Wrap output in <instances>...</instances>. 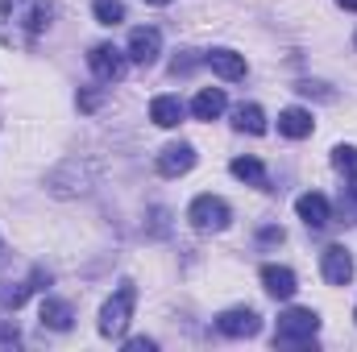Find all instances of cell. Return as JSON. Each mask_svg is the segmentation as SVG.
I'll use <instances>...</instances> for the list:
<instances>
[{
    "label": "cell",
    "mask_w": 357,
    "mask_h": 352,
    "mask_svg": "<svg viewBox=\"0 0 357 352\" xmlns=\"http://www.w3.org/2000/svg\"><path fill=\"white\" fill-rule=\"evenodd\" d=\"M54 17V0H0V46L33 50Z\"/></svg>",
    "instance_id": "6da1fadb"
},
{
    "label": "cell",
    "mask_w": 357,
    "mask_h": 352,
    "mask_svg": "<svg viewBox=\"0 0 357 352\" xmlns=\"http://www.w3.org/2000/svg\"><path fill=\"white\" fill-rule=\"evenodd\" d=\"M133 307H137V286L133 282H121L116 290H112V298L100 307V336H108V340H121L125 336V328H129V319H133Z\"/></svg>",
    "instance_id": "7a4b0ae2"
},
{
    "label": "cell",
    "mask_w": 357,
    "mask_h": 352,
    "mask_svg": "<svg viewBox=\"0 0 357 352\" xmlns=\"http://www.w3.org/2000/svg\"><path fill=\"white\" fill-rule=\"evenodd\" d=\"M320 332V315L312 307H291L278 315V328H274V344L282 349H307Z\"/></svg>",
    "instance_id": "3957f363"
},
{
    "label": "cell",
    "mask_w": 357,
    "mask_h": 352,
    "mask_svg": "<svg viewBox=\"0 0 357 352\" xmlns=\"http://www.w3.org/2000/svg\"><path fill=\"white\" fill-rule=\"evenodd\" d=\"M187 220H191L195 232H225L229 220H233V207L220 195H195L191 207H187Z\"/></svg>",
    "instance_id": "277c9868"
},
{
    "label": "cell",
    "mask_w": 357,
    "mask_h": 352,
    "mask_svg": "<svg viewBox=\"0 0 357 352\" xmlns=\"http://www.w3.org/2000/svg\"><path fill=\"white\" fill-rule=\"evenodd\" d=\"M88 67H91V75H96L100 83H121L125 71H129V54L116 50V46H108V42H100V46H91Z\"/></svg>",
    "instance_id": "5b68a950"
},
{
    "label": "cell",
    "mask_w": 357,
    "mask_h": 352,
    "mask_svg": "<svg viewBox=\"0 0 357 352\" xmlns=\"http://www.w3.org/2000/svg\"><path fill=\"white\" fill-rule=\"evenodd\" d=\"M216 332L229 336V340H250V336L262 332V319H258L254 307H229V311L216 315Z\"/></svg>",
    "instance_id": "8992f818"
},
{
    "label": "cell",
    "mask_w": 357,
    "mask_h": 352,
    "mask_svg": "<svg viewBox=\"0 0 357 352\" xmlns=\"http://www.w3.org/2000/svg\"><path fill=\"white\" fill-rule=\"evenodd\" d=\"M129 63H137V67H150V63H158V54H162V33L154 29V25H142V29H133L129 33Z\"/></svg>",
    "instance_id": "52a82bcc"
},
{
    "label": "cell",
    "mask_w": 357,
    "mask_h": 352,
    "mask_svg": "<svg viewBox=\"0 0 357 352\" xmlns=\"http://www.w3.org/2000/svg\"><path fill=\"white\" fill-rule=\"evenodd\" d=\"M320 273H324L328 286H349V278H354V257H349V249H345V245H328V249L320 253Z\"/></svg>",
    "instance_id": "ba28073f"
},
{
    "label": "cell",
    "mask_w": 357,
    "mask_h": 352,
    "mask_svg": "<svg viewBox=\"0 0 357 352\" xmlns=\"http://www.w3.org/2000/svg\"><path fill=\"white\" fill-rule=\"evenodd\" d=\"M295 211H299V220H303L307 228H328V224H333V203H328L320 191H303V195L295 199Z\"/></svg>",
    "instance_id": "9c48e42d"
},
{
    "label": "cell",
    "mask_w": 357,
    "mask_h": 352,
    "mask_svg": "<svg viewBox=\"0 0 357 352\" xmlns=\"http://www.w3.org/2000/svg\"><path fill=\"white\" fill-rule=\"evenodd\" d=\"M195 166V145L191 141H171L162 154H158V175L162 178H178Z\"/></svg>",
    "instance_id": "30bf717a"
},
{
    "label": "cell",
    "mask_w": 357,
    "mask_h": 352,
    "mask_svg": "<svg viewBox=\"0 0 357 352\" xmlns=\"http://www.w3.org/2000/svg\"><path fill=\"white\" fill-rule=\"evenodd\" d=\"M204 63H208L225 83H237V79H245V71H250V67H245V54L225 50V46H220V50H208V54H204Z\"/></svg>",
    "instance_id": "8fae6325"
},
{
    "label": "cell",
    "mask_w": 357,
    "mask_h": 352,
    "mask_svg": "<svg viewBox=\"0 0 357 352\" xmlns=\"http://www.w3.org/2000/svg\"><path fill=\"white\" fill-rule=\"evenodd\" d=\"M262 286H266L270 298H291L299 290V278L287 265H262Z\"/></svg>",
    "instance_id": "7c38bea8"
},
{
    "label": "cell",
    "mask_w": 357,
    "mask_h": 352,
    "mask_svg": "<svg viewBox=\"0 0 357 352\" xmlns=\"http://www.w3.org/2000/svg\"><path fill=\"white\" fill-rule=\"evenodd\" d=\"M312 129H316V120H312L307 108H282V112H278V133H282V137L303 141V137H312Z\"/></svg>",
    "instance_id": "4fadbf2b"
},
{
    "label": "cell",
    "mask_w": 357,
    "mask_h": 352,
    "mask_svg": "<svg viewBox=\"0 0 357 352\" xmlns=\"http://www.w3.org/2000/svg\"><path fill=\"white\" fill-rule=\"evenodd\" d=\"M38 319H42V328H50V332H71V323H75V307L63 303V298H42Z\"/></svg>",
    "instance_id": "5bb4252c"
},
{
    "label": "cell",
    "mask_w": 357,
    "mask_h": 352,
    "mask_svg": "<svg viewBox=\"0 0 357 352\" xmlns=\"http://www.w3.org/2000/svg\"><path fill=\"white\" fill-rule=\"evenodd\" d=\"M183 99L178 95H154L150 99V120L158 125V129H178L183 125Z\"/></svg>",
    "instance_id": "9a60e30c"
},
{
    "label": "cell",
    "mask_w": 357,
    "mask_h": 352,
    "mask_svg": "<svg viewBox=\"0 0 357 352\" xmlns=\"http://www.w3.org/2000/svg\"><path fill=\"white\" fill-rule=\"evenodd\" d=\"M225 108H229L225 88H204L195 99H191V116H195V120H216Z\"/></svg>",
    "instance_id": "2e32d148"
},
{
    "label": "cell",
    "mask_w": 357,
    "mask_h": 352,
    "mask_svg": "<svg viewBox=\"0 0 357 352\" xmlns=\"http://www.w3.org/2000/svg\"><path fill=\"white\" fill-rule=\"evenodd\" d=\"M229 170H233V178H241V182H250V186H262V191L270 186V175L258 158H233Z\"/></svg>",
    "instance_id": "e0dca14e"
},
{
    "label": "cell",
    "mask_w": 357,
    "mask_h": 352,
    "mask_svg": "<svg viewBox=\"0 0 357 352\" xmlns=\"http://www.w3.org/2000/svg\"><path fill=\"white\" fill-rule=\"evenodd\" d=\"M233 125H237L241 133L262 137V133H266V112H262L258 104H241V108H233Z\"/></svg>",
    "instance_id": "ac0fdd59"
},
{
    "label": "cell",
    "mask_w": 357,
    "mask_h": 352,
    "mask_svg": "<svg viewBox=\"0 0 357 352\" xmlns=\"http://www.w3.org/2000/svg\"><path fill=\"white\" fill-rule=\"evenodd\" d=\"M29 294H33V282H0V307L4 311H21Z\"/></svg>",
    "instance_id": "d6986e66"
},
{
    "label": "cell",
    "mask_w": 357,
    "mask_h": 352,
    "mask_svg": "<svg viewBox=\"0 0 357 352\" xmlns=\"http://www.w3.org/2000/svg\"><path fill=\"white\" fill-rule=\"evenodd\" d=\"M337 216H341V224H357V178H349V186H341Z\"/></svg>",
    "instance_id": "ffe728a7"
},
{
    "label": "cell",
    "mask_w": 357,
    "mask_h": 352,
    "mask_svg": "<svg viewBox=\"0 0 357 352\" xmlns=\"http://www.w3.org/2000/svg\"><path fill=\"white\" fill-rule=\"evenodd\" d=\"M91 13H96L100 25H121V21H125V4H121V0H96Z\"/></svg>",
    "instance_id": "44dd1931"
},
{
    "label": "cell",
    "mask_w": 357,
    "mask_h": 352,
    "mask_svg": "<svg viewBox=\"0 0 357 352\" xmlns=\"http://www.w3.org/2000/svg\"><path fill=\"white\" fill-rule=\"evenodd\" d=\"M333 166L345 178H357V145H337L333 150Z\"/></svg>",
    "instance_id": "7402d4cb"
},
{
    "label": "cell",
    "mask_w": 357,
    "mask_h": 352,
    "mask_svg": "<svg viewBox=\"0 0 357 352\" xmlns=\"http://www.w3.org/2000/svg\"><path fill=\"white\" fill-rule=\"evenodd\" d=\"M258 241H262V245H282V241H287V232H282V228H274V224H266V228L258 232Z\"/></svg>",
    "instance_id": "603a6c76"
},
{
    "label": "cell",
    "mask_w": 357,
    "mask_h": 352,
    "mask_svg": "<svg viewBox=\"0 0 357 352\" xmlns=\"http://www.w3.org/2000/svg\"><path fill=\"white\" fill-rule=\"evenodd\" d=\"M295 91H299V95H320V99H333V91H324V83H307V79H303V83H295Z\"/></svg>",
    "instance_id": "cb8c5ba5"
},
{
    "label": "cell",
    "mask_w": 357,
    "mask_h": 352,
    "mask_svg": "<svg viewBox=\"0 0 357 352\" xmlns=\"http://www.w3.org/2000/svg\"><path fill=\"white\" fill-rule=\"evenodd\" d=\"M125 349H129V352H154L158 344H154L150 336H133V340H125Z\"/></svg>",
    "instance_id": "d4e9b609"
},
{
    "label": "cell",
    "mask_w": 357,
    "mask_h": 352,
    "mask_svg": "<svg viewBox=\"0 0 357 352\" xmlns=\"http://www.w3.org/2000/svg\"><path fill=\"white\" fill-rule=\"evenodd\" d=\"M79 108L84 112H96L100 108V91H79Z\"/></svg>",
    "instance_id": "484cf974"
},
{
    "label": "cell",
    "mask_w": 357,
    "mask_h": 352,
    "mask_svg": "<svg viewBox=\"0 0 357 352\" xmlns=\"http://www.w3.org/2000/svg\"><path fill=\"white\" fill-rule=\"evenodd\" d=\"M17 340H21L17 323H0V344H17Z\"/></svg>",
    "instance_id": "4316f807"
},
{
    "label": "cell",
    "mask_w": 357,
    "mask_h": 352,
    "mask_svg": "<svg viewBox=\"0 0 357 352\" xmlns=\"http://www.w3.org/2000/svg\"><path fill=\"white\" fill-rule=\"evenodd\" d=\"M341 8H349V13H357V0H337Z\"/></svg>",
    "instance_id": "83f0119b"
},
{
    "label": "cell",
    "mask_w": 357,
    "mask_h": 352,
    "mask_svg": "<svg viewBox=\"0 0 357 352\" xmlns=\"http://www.w3.org/2000/svg\"><path fill=\"white\" fill-rule=\"evenodd\" d=\"M146 4H171V0H146Z\"/></svg>",
    "instance_id": "f1b7e54d"
},
{
    "label": "cell",
    "mask_w": 357,
    "mask_h": 352,
    "mask_svg": "<svg viewBox=\"0 0 357 352\" xmlns=\"http://www.w3.org/2000/svg\"><path fill=\"white\" fill-rule=\"evenodd\" d=\"M354 46H357V33H354Z\"/></svg>",
    "instance_id": "f546056e"
},
{
    "label": "cell",
    "mask_w": 357,
    "mask_h": 352,
    "mask_svg": "<svg viewBox=\"0 0 357 352\" xmlns=\"http://www.w3.org/2000/svg\"><path fill=\"white\" fill-rule=\"evenodd\" d=\"M354 319H357V311H354Z\"/></svg>",
    "instance_id": "4dcf8cb0"
}]
</instances>
